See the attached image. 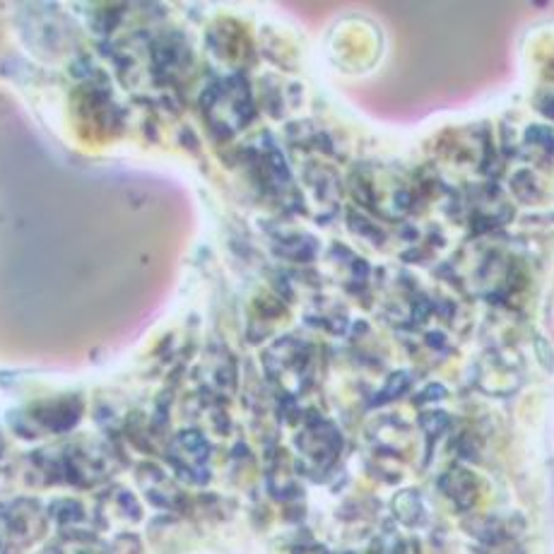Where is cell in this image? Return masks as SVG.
<instances>
[{
	"label": "cell",
	"instance_id": "1",
	"mask_svg": "<svg viewBox=\"0 0 554 554\" xmlns=\"http://www.w3.org/2000/svg\"><path fill=\"white\" fill-rule=\"evenodd\" d=\"M535 347H537V352H540V361H542V366H545V369H554V361H552V354H549V347H547V345L540 340V337L535 340Z\"/></svg>",
	"mask_w": 554,
	"mask_h": 554
}]
</instances>
